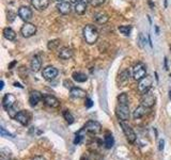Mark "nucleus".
<instances>
[{"mask_svg": "<svg viewBox=\"0 0 171 160\" xmlns=\"http://www.w3.org/2000/svg\"><path fill=\"white\" fill-rule=\"evenodd\" d=\"M82 33H84V38L86 43L89 44V45H93V44L96 43V41L98 40V31L93 25L86 26L84 28Z\"/></svg>", "mask_w": 171, "mask_h": 160, "instance_id": "f257e3e1", "label": "nucleus"}, {"mask_svg": "<svg viewBox=\"0 0 171 160\" xmlns=\"http://www.w3.org/2000/svg\"><path fill=\"white\" fill-rule=\"evenodd\" d=\"M116 115L121 122H125L129 118V106L128 104H122L118 102V106L116 107Z\"/></svg>", "mask_w": 171, "mask_h": 160, "instance_id": "f03ea898", "label": "nucleus"}, {"mask_svg": "<svg viewBox=\"0 0 171 160\" xmlns=\"http://www.w3.org/2000/svg\"><path fill=\"white\" fill-rule=\"evenodd\" d=\"M153 84V79L151 76H147L143 77L141 80H139L138 83V91L141 93V94H144V93L149 92L150 89L152 88Z\"/></svg>", "mask_w": 171, "mask_h": 160, "instance_id": "7ed1b4c3", "label": "nucleus"}, {"mask_svg": "<svg viewBox=\"0 0 171 160\" xmlns=\"http://www.w3.org/2000/svg\"><path fill=\"white\" fill-rule=\"evenodd\" d=\"M147 76V66L143 63L139 62L133 68V77L135 80H141L143 77Z\"/></svg>", "mask_w": 171, "mask_h": 160, "instance_id": "20e7f679", "label": "nucleus"}, {"mask_svg": "<svg viewBox=\"0 0 171 160\" xmlns=\"http://www.w3.org/2000/svg\"><path fill=\"white\" fill-rule=\"evenodd\" d=\"M120 125H121V127H122L123 132H124V135H125L126 139H127V141L129 143H135V142H136V139H137V136H136V133H135V131L133 130V128L124 122H121Z\"/></svg>", "mask_w": 171, "mask_h": 160, "instance_id": "39448f33", "label": "nucleus"}, {"mask_svg": "<svg viewBox=\"0 0 171 160\" xmlns=\"http://www.w3.org/2000/svg\"><path fill=\"white\" fill-rule=\"evenodd\" d=\"M35 32H37V27L30 22H25L20 28V33L24 38H31L35 34Z\"/></svg>", "mask_w": 171, "mask_h": 160, "instance_id": "423d86ee", "label": "nucleus"}, {"mask_svg": "<svg viewBox=\"0 0 171 160\" xmlns=\"http://www.w3.org/2000/svg\"><path fill=\"white\" fill-rule=\"evenodd\" d=\"M141 105H143L147 108H152L155 105V95L151 91L142 94L141 97Z\"/></svg>", "mask_w": 171, "mask_h": 160, "instance_id": "0eeeda50", "label": "nucleus"}, {"mask_svg": "<svg viewBox=\"0 0 171 160\" xmlns=\"http://www.w3.org/2000/svg\"><path fill=\"white\" fill-rule=\"evenodd\" d=\"M84 128L86 129V131L91 133H98L102 130V126L96 121H89V122H87Z\"/></svg>", "mask_w": 171, "mask_h": 160, "instance_id": "6e6552de", "label": "nucleus"}, {"mask_svg": "<svg viewBox=\"0 0 171 160\" xmlns=\"http://www.w3.org/2000/svg\"><path fill=\"white\" fill-rule=\"evenodd\" d=\"M43 77L45 80H48V81H50V80L55 79L57 76H58V69L56 68H54V66H47V68H45L43 69Z\"/></svg>", "mask_w": 171, "mask_h": 160, "instance_id": "1a4fd4ad", "label": "nucleus"}, {"mask_svg": "<svg viewBox=\"0 0 171 160\" xmlns=\"http://www.w3.org/2000/svg\"><path fill=\"white\" fill-rule=\"evenodd\" d=\"M18 16L24 20V22H28L32 18V11H31V9L28 7H20L18 9Z\"/></svg>", "mask_w": 171, "mask_h": 160, "instance_id": "9d476101", "label": "nucleus"}, {"mask_svg": "<svg viewBox=\"0 0 171 160\" xmlns=\"http://www.w3.org/2000/svg\"><path fill=\"white\" fill-rule=\"evenodd\" d=\"M15 102H16V98H15V96L13 94H11V93L6 94L3 96V99H2V106H3V108L7 111L11 107H13Z\"/></svg>", "mask_w": 171, "mask_h": 160, "instance_id": "9b49d317", "label": "nucleus"}, {"mask_svg": "<svg viewBox=\"0 0 171 160\" xmlns=\"http://www.w3.org/2000/svg\"><path fill=\"white\" fill-rule=\"evenodd\" d=\"M43 100L45 102V105H47L48 107L51 108H58L60 106V102L57 97L53 96V95H44Z\"/></svg>", "mask_w": 171, "mask_h": 160, "instance_id": "f8f14e48", "label": "nucleus"}, {"mask_svg": "<svg viewBox=\"0 0 171 160\" xmlns=\"http://www.w3.org/2000/svg\"><path fill=\"white\" fill-rule=\"evenodd\" d=\"M43 95L41 92L39 91H32L30 93L29 95V102H30V106H32V107H34V106H37L39 102H41V100L43 99Z\"/></svg>", "mask_w": 171, "mask_h": 160, "instance_id": "ddd939ff", "label": "nucleus"}, {"mask_svg": "<svg viewBox=\"0 0 171 160\" xmlns=\"http://www.w3.org/2000/svg\"><path fill=\"white\" fill-rule=\"evenodd\" d=\"M93 19H94L95 22L100 25H104L109 20V15L106 12H97L93 15Z\"/></svg>", "mask_w": 171, "mask_h": 160, "instance_id": "4468645a", "label": "nucleus"}, {"mask_svg": "<svg viewBox=\"0 0 171 160\" xmlns=\"http://www.w3.org/2000/svg\"><path fill=\"white\" fill-rule=\"evenodd\" d=\"M88 2H90V0H77V2L75 3V12L79 15L85 14V12L87 11Z\"/></svg>", "mask_w": 171, "mask_h": 160, "instance_id": "2eb2a0df", "label": "nucleus"}, {"mask_svg": "<svg viewBox=\"0 0 171 160\" xmlns=\"http://www.w3.org/2000/svg\"><path fill=\"white\" fill-rule=\"evenodd\" d=\"M15 120L18 122L20 125L23 126H27L28 124H29V114H28L27 112H25V111H19L18 113H17V115L15 117Z\"/></svg>", "mask_w": 171, "mask_h": 160, "instance_id": "dca6fc26", "label": "nucleus"}, {"mask_svg": "<svg viewBox=\"0 0 171 160\" xmlns=\"http://www.w3.org/2000/svg\"><path fill=\"white\" fill-rule=\"evenodd\" d=\"M31 4L38 11H44L49 6V0H31Z\"/></svg>", "mask_w": 171, "mask_h": 160, "instance_id": "f3484780", "label": "nucleus"}, {"mask_svg": "<svg viewBox=\"0 0 171 160\" xmlns=\"http://www.w3.org/2000/svg\"><path fill=\"white\" fill-rule=\"evenodd\" d=\"M70 93H71V96L74 97V98H84V97L87 96V92L85 90L80 89V88H72Z\"/></svg>", "mask_w": 171, "mask_h": 160, "instance_id": "a211bd4d", "label": "nucleus"}, {"mask_svg": "<svg viewBox=\"0 0 171 160\" xmlns=\"http://www.w3.org/2000/svg\"><path fill=\"white\" fill-rule=\"evenodd\" d=\"M57 9H58V11L60 14L62 15H67L70 14V12H71V3L70 2H60V3L57 6Z\"/></svg>", "mask_w": 171, "mask_h": 160, "instance_id": "6ab92c4d", "label": "nucleus"}, {"mask_svg": "<svg viewBox=\"0 0 171 160\" xmlns=\"http://www.w3.org/2000/svg\"><path fill=\"white\" fill-rule=\"evenodd\" d=\"M73 57V50L69 47H62L59 50V58L63 59V60H69Z\"/></svg>", "mask_w": 171, "mask_h": 160, "instance_id": "aec40b11", "label": "nucleus"}, {"mask_svg": "<svg viewBox=\"0 0 171 160\" xmlns=\"http://www.w3.org/2000/svg\"><path fill=\"white\" fill-rule=\"evenodd\" d=\"M148 109H149V108L144 107L143 105H140L139 107H137L133 112V118H141L142 117H144V115L147 114Z\"/></svg>", "mask_w": 171, "mask_h": 160, "instance_id": "412c9836", "label": "nucleus"}, {"mask_svg": "<svg viewBox=\"0 0 171 160\" xmlns=\"http://www.w3.org/2000/svg\"><path fill=\"white\" fill-rule=\"evenodd\" d=\"M31 69H32V72H34V73H38L39 71H40L41 66H42V61H41L40 57L39 56H34L32 58V60H31Z\"/></svg>", "mask_w": 171, "mask_h": 160, "instance_id": "4be33fe9", "label": "nucleus"}, {"mask_svg": "<svg viewBox=\"0 0 171 160\" xmlns=\"http://www.w3.org/2000/svg\"><path fill=\"white\" fill-rule=\"evenodd\" d=\"M3 37L6 38L8 41H15L16 40V33H15V31L13 29L8 27L3 29Z\"/></svg>", "mask_w": 171, "mask_h": 160, "instance_id": "5701e85b", "label": "nucleus"}, {"mask_svg": "<svg viewBox=\"0 0 171 160\" xmlns=\"http://www.w3.org/2000/svg\"><path fill=\"white\" fill-rule=\"evenodd\" d=\"M72 77H73V79L76 82H86L88 80L87 75L84 73H80V72H75V73H73V75H72Z\"/></svg>", "mask_w": 171, "mask_h": 160, "instance_id": "b1692460", "label": "nucleus"}, {"mask_svg": "<svg viewBox=\"0 0 171 160\" xmlns=\"http://www.w3.org/2000/svg\"><path fill=\"white\" fill-rule=\"evenodd\" d=\"M104 142H105V146L106 148H111L115 144V139L111 133H107L105 136V139H104Z\"/></svg>", "mask_w": 171, "mask_h": 160, "instance_id": "393cba45", "label": "nucleus"}, {"mask_svg": "<svg viewBox=\"0 0 171 160\" xmlns=\"http://www.w3.org/2000/svg\"><path fill=\"white\" fill-rule=\"evenodd\" d=\"M129 77H131V72H129L128 69H125V71H123L122 73L119 75L120 82H122V83H125V82H127L128 80H129Z\"/></svg>", "mask_w": 171, "mask_h": 160, "instance_id": "a878e982", "label": "nucleus"}, {"mask_svg": "<svg viewBox=\"0 0 171 160\" xmlns=\"http://www.w3.org/2000/svg\"><path fill=\"white\" fill-rule=\"evenodd\" d=\"M60 43H61V41H60V40H58V38H56V40L49 41V42H48V45H47L48 49H49V50H55V49H57V48H58L59 46H60Z\"/></svg>", "mask_w": 171, "mask_h": 160, "instance_id": "bb28decb", "label": "nucleus"}, {"mask_svg": "<svg viewBox=\"0 0 171 160\" xmlns=\"http://www.w3.org/2000/svg\"><path fill=\"white\" fill-rule=\"evenodd\" d=\"M85 132H86V129L85 128H82V129H80L78 132L76 133V136H75V139H74V144H79L81 140L84 139L85 137Z\"/></svg>", "mask_w": 171, "mask_h": 160, "instance_id": "cd10ccee", "label": "nucleus"}, {"mask_svg": "<svg viewBox=\"0 0 171 160\" xmlns=\"http://www.w3.org/2000/svg\"><path fill=\"white\" fill-rule=\"evenodd\" d=\"M63 118H64V120H65L69 124H73V123H74V121H75L74 117L72 115V113L70 112L69 110H65V111L63 112Z\"/></svg>", "mask_w": 171, "mask_h": 160, "instance_id": "c85d7f7f", "label": "nucleus"}, {"mask_svg": "<svg viewBox=\"0 0 171 160\" xmlns=\"http://www.w3.org/2000/svg\"><path fill=\"white\" fill-rule=\"evenodd\" d=\"M119 31L122 33L123 35H129L131 34V31H132V26H120L119 27Z\"/></svg>", "mask_w": 171, "mask_h": 160, "instance_id": "c756f323", "label": "nucleus"}, {"mask_svg": "<svg viewBox=\"0 0 171 160\" xmlns=\"http://www.w3.org/2000/svg\"><path fill=\"white\" fill-rule=\"evenodd\" d=\"M118 102H122V104H128V96L126 93H121L118 96Z\"/></svg>", "mask_w": 171, "mask_h": 160, "instance_id": "7c9ffc66", "label": "nucleus"}, {"mask_svg": "<svg viewBox=\"0 0 171 160\" xmlns=\"http://www.w3.org/2000/svg\"><path fill=\"white\" fill-rule=\"evenodd\" d=\"M18 112H19L18 109H17V108L15 107V106H13V107H11L9 110H8V113H9V115L12 118H15V117H16L17 113H18Z\"/></svg>", "mask_w": 171, "mask_h": 160, "instance_id": "2f4dec72", "label": "nucleus"}, {"mask_svg": "<svg viewBox=\"0 0 171 160\" xmlns=\"http://www.w3.org/2000/svg\"><path fill=\"white\" fill-rule=\"evenodd\" d=\"M138 42H139V46H140V47L143 48L144 46H146V44H147V40H146V38L143 37V34H142V33H139Z\"/></svg>", "mask_w": 171, "mask_h": 160, "instance_id": "473e14b6", "label": "nucleus"}, {"mask_svg": "<svg viewBox=\"0 0 171 160\" xmlns=\"http://www.w3.org/2000/svg\"><path fill=\"white\" fill-rule=\"evenodd\" d=\"M105 1L106 0H90V3H91L92 7L97 8V7L102 6V4H104Z\"/></svg>", "mask_w": 171, "mask_h": 160, "instance_id": "72a5a7b5", "label": "nucleus"}, {"mask_svg": "<svg viewBox=\"0 0 171 160\" xmlns=\"http://www.w3.org/2000/svg\"><path fill=\"white\" fill-rule=\"evenodd\" d=\"M0 133H1L2 137H9V138H14V136L12 135V133L8 132V131H6V129H4L3 127H0Z\"/></svg>", "mask_w": 171, "mask_h": 160, "instance_id": "f704fd0d", "label": "nucleus"}, {"mask_svg": "<svg viewBox=\"0 0 171 160\" xmlns=\"http://www.w3.org/2000/svg\"><path fill=\"white\" fill-rule=\"evenodd\" d=\"M86 107L87 108H91L92 106H93V102H92V99H90V98H87L86 99Z\"/></svg>", "mask_w": 171, "mask_h": 160, "instance_id": "c9c22d12", "label": "nucleus"}, {"mask_svg": "<svg viewBox=\"0 0 171 160\" xmlns=\"http://www.w3.org/2000/svg\"><path fill=\"white\" fill-rule=\"evenodd\" d=\"M164 148H165V141L163 140H159V145H158V148H159V151L162 152L163 149H164Z\"/></svg>", "mask_w": 171, "mask_h": 160, "instance_id": "e433bc0d", "label": "nucleus"}, {"mask_svg": "<svg viewBox=\"0 0 171 160\" xmlns=\"http://www.w3.org/2000/svg\"><path fill=\"white\" fill-rule=\"evenodd\" d=\"M64 84H65V88H69L70 90H71L72 88H74L73 84H72V82L69 81V80H65V81H64Z\"/></svg>", "mask_w": 171, "mask_h": 160, "instance_id": "4c0bfd02", "label": "nucleus"}, {"mask_svg": "<svg viewBox=\"0 0 171 160\" xmlns=\"http://www.w3.org/2000/svg\"><path fill=\"white\" fill-rule=\"evenodd\" d=\"M32 160H46L44 157H42V156H37V157H34Z\"/></svg>", "mask_w": 171, "mask_h": 160, "instance_id": "58836bf2", "label": "nucleus"}, {"mask_svg": "<svg viewBox=\"0 0 171 160\" xmlns=\"http://www.w3.org/2000/svg\"><path fill=\"white\" fill-rule=\"evenodd\" d=\"M165 69H168V59L165 58Z\"/></svg>", "mask_w": 171, "mask_h": 160, "instance_id": "ea45409f", "label": "nucleus"}, {"mask_svg": "<svg viewBox=\"0 0 171 160\" xmlns=\"http://www.w3.org/2000/svg\"><path fill=\"white\" fill-rule=\"evenodd\" d=\"M15 64H16V61H13V62H12V63H11V64H10V65H9V68H10V69H11V68H13V66H14V65H15Z\"/></svg>", "mask_w": 171, "mask_h": 160, "instance_id": "a19ab883", "label": "nucleus"}, {"mask_svg": "<svg viewBox=\"0 0 171 160\" xmlns=\"http://www.w3.org/2000/svg\"><path fill=\"white\" fill-rule=\"evenodd\" d=\"M149 44L151 46V48H153V44H152V40H151V35H149Z\"/></svg>", "mask_w": 171, "mask_h": 160, "instance_id": "79ce46f5", "label": "nucleus"}, {"mask_svg": "<svg viewBox=\"0 0 171 160\" xmlns=\"http://www.w3.org/2000/svg\"><path fill=\"white\" fill-rule=\"evenodd\" d=\"M149 6H150V8H151L152 10L154 9V4H153V2L151 1V0H150V1H149Z\"/></svg>", "mask_w": 171, "mask_h": 160, "instance_id": "37998d69", "label": "nucleus"}, {"mask_svg": "<svg viewBox=\"0 0 171 160\" xmlns=\"http://www.w3.org/2000/svg\"><path fill=\"white\" fill-rule=\"evenodd\" d=\"M14 86H15V87H18V88H20V89H23V86H22V84L17 83V82H15V83H14Z\"/></svg>", "mask_w": 171, "mask_h": 160, "instance_id": "c03bdc74", "label": "nucleus"}, {"mask_svg": "<svg viewBox=\"0 0 171 160\" xmlns=\"http://www.w3.org/2000/svg\"><path fill=\"white\" fill-rule=\"evenodd\" d=\"M3 86H4V82H3V80H1V88H0V89H3Z\"/></svg>", "mask_w": 171, "mask_h": 160, "instance_id": "a18cd8bd", "label": "nucleus"}, {"mask_svg": "<svg viewBox=\"0 0 171 160\" xmlns=\"http://www.w3.org/2000/svg\"><path fill=\"white\" fill-rule=\"evenodd\" d=\"M155 29H156V33L158 34V32H159V29H158V27H155Z\"/></svg>", "mask_w": 171, "mask_h": 160, "instance_id": "49530a36", "label": "nucleus"}, {"mask_svg": "<svg viewBox=\"0 0 171 160\" xmlns=\"http://www.w3.org/2000/svg\"><path fill=\"white\" fill-rule=\"evenodd\" d=\"M167 4H168V1L167 0H165V8H167Z\"/></svg>", "mask_w": 171, "mask_h": 160, "instance_id": "de8ad7c7", "label": "nucleus"}, {"mask_svg": "<svg viewBox=\"0 0 171 160\" xmlns=\"http://www.w3.org/2000/svg\"><path fill=\"white\" fill-rule=\"evenodd\" d=\"M57 1H59V2H62V1H63V0H57Z\"/></svg>", "mask_w": 171, "mask_h": 160, "instance_id": "09e8293b", "label": "nucleus"}, {"mask_svg": "<svg viewBox=\"0 0 171 160\" xmlns=\"http://www.w3.org/2000/svg\"><path fill=\"white\" fill-rule=\"evenodd\" d=\"M169 94H170V95H169V96H170V98H171V91L169 92Z\"/></svg>", "mask_w": 171, "mask_h": 160, "instance_id": "8fccbe9b", "label": "nucleus"}]
</instances>
